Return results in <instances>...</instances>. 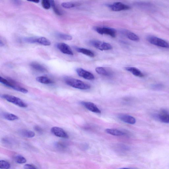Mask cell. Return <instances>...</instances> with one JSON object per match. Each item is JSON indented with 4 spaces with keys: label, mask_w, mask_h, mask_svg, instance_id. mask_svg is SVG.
Returning <instances> with one entry per match:
<instances>
[{
    "label": "cell",
    "mask_w": 169,
    "mask_h": 169,
    "mask_svg": "<svg viewBox=\"0 0 169 169\" xmlns=\"http://www.w3.org/2000/svg\"><path fill=\"white\" fill-rule=\"evenodd\" d=\"M65 82L68 85L77 89L86 90L91 88L89 84L75 78H66L65 79Z\"/></svg>",
    "instance_id": "1"
},
{
    "label": "cell",
    "mask_w": 169,
    "mask_h": 169,
    "mask_svg": "<svg viewBox=\"0 0 169 169\" xmlns=\"http://www.w3.org/2000/svg\"><path fill=\"white\" fill-rule=\"evenodd\" d=\"M2 97L7 101L21 107L26 108L27 105L20 98L9 94H4Z\"/></svg>",
    "instance_id": "2"
},
{
    "label": "cell",
    "mask_w": 169,
    "mask_h": 169,
    "mask_svg": "<svg viewBox=\"0 0 169 169\" xmlns=\"http://www.w3.org/2000/svg\"><path fill=\"white\" fill-rule=\"evenodd\" d=\"M147 40L150 43L161 47L169 49V43L164 40L158 37L150 36L147 37Z\"/></svg>",
    "instance_id": "3"
},
{
    "label": "cell",
    "mask_w": 169,
    "mask_h": 169,
    "mask_svg": "<svg viewBox=\"0 0 169 169\" xmlns=\"http://www.w3.org/2000/svg\"><path fill=\"white\" fill-rule=\"evenodd\" d=\"M94 30L101 35H107L113 38L116 37L117 33L116 30L109 27H94Z\"/></svg>",
    "instance_id": "4"
},
{
    "label": "cell",
    "mask_w": 169,
    "mask_h": 169,
    "mask_svg": "<svg viewBox=\"0 0 169 169\" xmlns=\"http://www.w3.org/2000/svg\"><path fill=\"white\" fill-rule=\"evenodd\" d=\"M90 43L93 47L101 51L110 50L113 48L110 44L99 40H91Z\"/></svg>",
    "instance_id": "5"
},
{
    "label": "cell",
    "mask_w": 169,
    "mask_h": 169,
    "mask_svg": "<svg viewBox=\"0 0 169 169\" xmlns=\"http://www.w3.org/2000/svg\"><path fill=\"white\" fill-rule=\"evenodd\" d=\"M107 6L112 11H120L129 10L130 7L121 2H116L113 4L108 5Z\"/></svg>",
    "instance_id": "6"
},
{
    "label": "cell",
    "mask_w": 169,
    "mask_h": 169,
    "mask_svg": "<svg viewBox=\"0 0 169 169\" xmlns=\"http://www.w3.org/2000/svg\"><path fill=\"white\" fill-rule=\"evenodd\" d=\"M76 72L79 76L84 79L92 80H94L95 78L94 76L92 73L83 69H77Z\"/></svg>",
    "instance_id": "7"
},
{
    "label": "cell",
    "mask_w": 169,
    "mask_h": 169,
    "mask_svg": "<svg viewBox=\"0 0 169 169\" xmlns=\"http://www.w3.org/2000/svg\"><path fill=\"white\" fill-rule=\"evenodd\" d=\"M52 133L55 136L61 138L68 139L69 136L62 128L59 127L54 126L51 129Z\"/></svg>",
    "instance_id": "8"
},
{
    "label": "cell",
    "mask_w": 169,
    "mask_h": 169,
    "mask_svg": "<svg viewBox=\"0 0 169 169\" xmlns=\"http://www.w3.org/2000/svg\"><path fill=\"white\" fill-rule=\"evenodd\" d=\"M81 104L87 110L95 113H100L101 111L94 104L90 102L82 101Z\"/></svg>",
    "instance_id": "9"
},
{
    "label": "cell",
    "mask_w": 169,
    "mask_h": 169,
    "mask_svg": "<svg viewBox=\"0 0 169 169\" xmlns=\"http://www.w3.org/2000/svg\"><path fill=\"white\" fill-rule=\"evenodd\" d=\"M57 47L63 53L73 55V53L69 45L65 43H60L57 45Z\"/></svg>",
    "instance_id": "10"
},
{
    "label": "cell",
    "mask_w": 169,
    "mask_h": 169,
    "mask_svg": "<svg viewBox=\"0 0 169 169\" xmlns=\"http://www.w3.org/2000/svg\"><path fill=\"white\" fill-rule=\"evenodd\" d=\"M119 118L123 122L130 124H134L136 122V119L134 117L128 115H120Z\"/></svg>",
    "instance_id": "11"
},
{
    "label": "cell",
    "mask_w": 169,
    "mask_h": 169,
    "mask_svg": "<svg viewBox=\"0 0 169 169\" xmlns=\"http://www.w3.org/2000/svg\"><path fill=\"white\" fill-rule=\"evenodd\" d=\"M125 69L127 71L131 72L136 76L139 77H143L144 76V74L139 69L133 67H127Z\"/></svg>",
    "instance_id": "12"
},
{
    "label": "cell",
    "mask_w": 169,
    "mask_h": 169,
    "mask_svg": "<svg viewBox=\"0 0 169 169\" xmlns=\"http://www.w3.org/2000/svg\"><path fill=\"white\" fill-rule=\"evenodd\" d=\"M154 117L161 122L169 123V115L165 113L155 115Z\"/></svg>",
    "instance_id": "13"
},
{
    "label": "cell",
    "mask_w": 169,
    "mask_h": 169,
    "mask_svg": "<svg viewBox=\"0 0 169 169\" xmlns=\"http://www.w3.org/2000/svg\"><path fill=\"white\" fill-rule=\"evenodd\" d=\"M106 132L112 136H124L125 133L117 129H108L105 130Z\"/></svg>",
    "instance_id": "14"
},
{
    "label": "cell",
    "mask_w": 169,
    "mask_h": 169,
    "mask_svg": "<svg viewBox=\"0 0 169 169\" xmlns=\"http://www.w3.org/2000/svg\"><path fill=\"white\" fill-rule=\"evenodd\" d=\"M30 66L35 70L41 72H47V70L44 66L41 65L40 63L36 62H33L30 63Z\"/></svg>",
    "instance_id": "15"
},
{
    "label": "cell",
    "mask_w": 169,
    "mask_h": 169,
    "mask_svg": "<svg viewBox=\"0 0 169 169\" xmlns=\"http://www.w3.org/2000/svg\"><path fill=\"white\" fill-rule=\"evenodd\" d=\"M76 49L77 52L89 56L90 57L93 58L94 57L95 55L94 53L87 49L84 48H76Z\"/></svg>",
    "instance_id": "16"
},
{
    "label": "cell",
    "mask_w": 169,
    "mask_h": 169,
    "mask_svg": "<svg viewBox=\"0 0 169 169\" xmlns=\"http://www.w3.org/2000/svg\"><path fill=\"white\" fill-rule=\"evenodd\" d=\"M36 80L37 82L45 84H51L54 83L53 81L48 78L44 76H41L37 77Z\"/></svg>",
    "instance_id": "17"
},
{
    "label": "cell",
    "mask_w": 169,
    "mask_h": 169,
    "mask_svg": "<svg viewBox=\"0 0 169 169\" xmlns=\"http://www.w3.org/2000/svg\"><path fill=\"white\" fill-rule=\"evenodd\" d=\"M2 115L3 118L10 121L16 120L19 119L16 115L9 113H3Z\"/></svg>",
    "instance_id": "18"
},
{
    "label": "cell",
    "mask_w": 169,
    "mask_h": 169,
    "mask_svg": "<svg viewBox=\"0 0 169 169\" xmlns=\"http://www.w3.org/2000/svg\"><path fill=\"white\" fill-rule=\"evenodd\" d=\"M20 133L22 136L27 138H33L35 136V133L34 132L27 129L21 130Z\"/></svg>",
    "instance_id": "19"
},
{
    "label": "cell",
    "mask_w": 169,
    "mask_h": 169,
    "mask_svg": "<svg viewBox=\"0 0 169 169\" xmlns=\"http://www.w3.org/2000/svg\"><path fill=\"white\" fill-rule=\"evenodd\" d=\"M125 34L126 36L130 40L135 41H138L140 40L139 37L132 32L127 31L126 32Z\"/></svg>",
    "instance_id": "20"
},
{
    "label": "cell",
    "mask_w": 169,
    "mask_h": 169,
    "mask_svg": "<svg viewBox=\"0 0 169 169\" xmlns=\"http://www.w3.org/2000/svg\"><path fill=\"white\" fill-rule=\"evenodd\" d=\"M37 43L46 46H50L51 44L50 41L45 37H40L37 38Z\"/></svg>",
    "instance_id": "21"
},
{
    "label": "cell",
    "mask_w": 169,
    "mask_h": 169,
    "mask_svg": "<svg viewBox=\"0 0 169 169\" xmlns=\"http://www.w3.org/2000/svg\"><path fill=\"white\" fill-rule=\"evenodd\" d=\"M96 72L99 75L106 76L110 75V73L103 67H97L96 69Z\"/></svg>",
    "instance_id": "22"
},
{
    "label": "cell",
    "mask_w": 169,
    "mask_h": 169,
    "mask_svg": "<svg viewBox=\"0 0 169 169\" xmlns=\"http://www.w3.org/2000/svg\"><path fill=\"white\" fill-rule=\"evenodd\" d=\"M14 160L17 163L19 164L25 163L27 161L26 158L20 155L15 156Z\"/></svg>",
    "instance_id": "23"
},
{
    "label": "cell",
    "mask_w": 169,
    "mask_h": 169,
    "mask_svg": "<svg viewBox=\"0 0 169 169\" xmlns=\"http://www.w3.org/2000/svg\"><path fill=\"white\" fill-rule=\"evenodd\" d=\"M51 3V6L52 7L53 10L56 14L59 16H61L62 15V13L60 11V10L58 8V7L56 6L55 2L54 1H50Z\"/></svg>",
    "instance_id": "24"
},
{
    "label": "cell",
    "mask_w": 169,
    "mask_h": 169,
    "mask_svg": "<svg viewBox=\"0 0 169 169\" xmlns=\"http://www.w3.org/2000/svg\"><path fill=\"white\" fill-rule=\"evenodd\" d=\"M10 167V165L8 162L4 160L0 161V168L9 169Z\"/></svg>",
    "instance_id": "25"
},
{
    "label": "cell",
    "mask_w": 169,
    "mask_h": 169,
    "mask_svg": "<svg viewBox=\"0 0 169 169\" xmlns=\"http://www.w3.org/2000/svg\"><path fill=\"white\" fill-rule=\"evenodd\" d=\"M59 37L65 40H72V37L69 35L59 33L58 34Z\"/></svg>",
    "instance_id": "26"
},
{
    "label": "cell",
    "mask_w": 169,
    "mask_h": 169,
    "mask_svg": "<svg viewBox=\"0 0 169 169\" xmlns=\"http://www.w3.org/2000/svg\"><path fill=\"white\" fill-rule=\"evenodd\" d=\"M41 4L42 7L46 9H49L50 8L51 3L50 1L48 0H43L42 1Z\"/></svg>",
    "instance_id": "27"
},
{
    "label": "cell",
    "mask_w": 169,
    "mask_h": 169,
    "mask_svg": "<svg viewBox=\"0 0 169 169\" xmlns=\"http://www.w3.org/2000/svg\"><path fill=\"white\" fill-rule=\"evenodd\" d=\"M61 5L63 8L66 9L73 8L75 6V4L70 2H63L62 3Z\"/></svg>",
    "instance_id": "28"
},
{
    "label": "cell",
    "mask_w": 169,
    "mask_h": 169,
    "mask_svg": "<svg viewBox=\"0 0 169 169\" xmlns=\"http://www.w3.org/2000/svg\"><path fill=\"white\" fill-rule=\"evenodd\" d=\"M24 40L28 43H37V38L34 37L27 38L24 39Z\"/></svg>",
    "instance_id": "29"
},
{
    "label": "cell",
    "mask_w": 169,
    "mask_h": 169,
    "mask_svg": "<svg viewBox=\"0 0 169 169\" xmlns=\"http://www.w3.org/2000/svg\"><path fill=\"white\" fill-rule=\"evenodd\" d=\"M24 169H37L34 165L30 164H26L24 165Z\"/></svg>",
    "instance_id": "30"
},
{
    "label": "cell",
    "mask_w": 169,
    "mask_h": 169,
    "mask_svg": "<svg viewBox=\"0 0 169 169\" xmlns=\"http://www.w3.org/2000/svg\"><path fill=\"white\" fill-rule=\"evenodd\" d=\"M55 146L59 148H64L65 147L64 144L61 142H56Z\"/></svg>",
    "instance_id": "31"
},
{
    "label": "cell",
    "mask_w": 169,
    "mask_h": 169,
    "mask_svg": "<svg viewBox=\"0 0 169 169\" xmlns=\"http://www.w3.org/2000/svg\"><path fill=\"white\" fill-rule=\"evenodd\" d=\"M34 129L36 131L39 132L41 133L42 132V129L40 127L38 126H35L34 127Z\"/></svg>",
    "instance_id": "32"
},
{
    "label": "cell",
    "mask_w": 169,
    "mask_h": 169,
    "mask_svg": "<svg viewBox=\"0 0 169 169\" xmlns=\"http://www.w3.org/2000/svg\"><path fill=\"white\" fill-rule=\"evenodd\" d=\"M154 87L155 89H160L162 87V86L160 85V84H157V85L154 86Z\"/></svg>",
    "instance_id": "33"
},
{
    "label": "cell",
    "mask_w": 169,
    "mask_h": 169,
    "mask_svg": "<svg viewBox=\"0 0 169 169\" xmlns=\"http://www.w3.org/2000/svg\"><path fill=\"white\" fill-rule=\"evenodd\" d=\"M30 2H35L36 3H38L40 1H38V0H36V1H31Z\"/></svg>",
    "instance_id": "34"
},
{
    "label": "cell",
    "mask_w": 169,
    "mask_h": 169,
    "mask_svg": "<svg viewBox=\"0 0 169 169\" xmlns=\"http://www.w3.org/2000/svg\"><path fill=\"white\" fill-rule=\"evenodd\" d=\"M119 169H131L127 168H121Z\"/></svg>",
    "instance_id": "35"
}]
</instances>
